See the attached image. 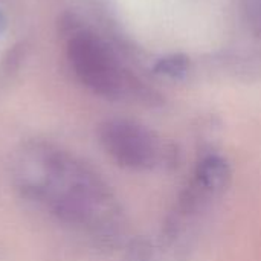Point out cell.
<instances>
[{"label": "cell", "instance_id": "1", "mask_svg": "<svg viewBox=\"0 0 261 261\" xmlns=\"http://www.w3.org/2000/svg\"><path fill=\"white\" fill-rule=\"evenodd\" d=\"M12 179L26 199L101 243H113L122 234V214L109 187L67 151L46 142H31L14 158Z\"/></svg>", "mask_w": 261, "mask_h": 261}, {"label": "cell", "instance_id": "3", "mask_svg": "<svg viewBox=\"0 0 261 261\" xmlns=\"http://www.w3.org/2000/svg\"><path fill=\"white\" fill-rule=\"evenodd\" d=\"M67 58L76 78L93 93L118 99L127 93L142 95L130 80L110 49L93 34L73 32L67 40Z\"/></svg>", "mask_w": 261, "mask_h": 261}, {"label": "cell", "instance_id": "4", "mask_svg": "<svg viewBox=\"0 0 261 261\" xmlns=\"http://www.w3.org/2000/svg\"><path fill=\"white\" fill-rule=\"evenodd\" d=\"M104 151L121 167L151 171L171 162L173 151L148 127L130 119H107L99 125Z\"/></svg>", "mask_w": 261, "mask_h": 261}, {"label": "cell", "instance_id": "6", "mask_svg": "<svg viewBox=\"0 0 261 261\" xmlns=\"http://www.w3.org/2000/svg\"><path fill=\"white\" fill-rule=\"evenodd\" d=\"M3 28H5V17H3V14H2V11H0V34H2Z\"/></svg>", "mask_w": 261, "mask_h": 261}, {"label": "cell", "instance_id": "5", "mask_svg": "<svg viewBox=\"0 0 261 261\" xmlns=\"http://www.w3.org/2000/svg\"><path fill=\"white\" fill-rule=\"evenodd\" d=\"M188 69H190V60L180 54L164 57L154 66L156 73L170 78H182L188 73Z\"/></svg>", "mask_w": 261, "mask_h": 261}, {"label": "cell", "instance_id": "2", "mask_svg": "<svg viewBox=\"0 0 261 261\" xmlns=\"http://www.w3.org/2000/svg\"><path fill=\"white\" fill-rule=\"evenodd\" d=\"M231 182V167L222 156L203 158L191 174L170 213L164 236L170 243L184 239L206 211L225 194Z\"/></svg>", "mask_w": 261, "mask_h": 261}]
</instances>
